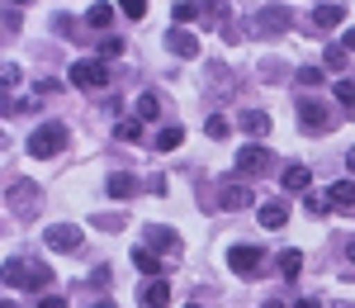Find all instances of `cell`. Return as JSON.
<instances>
[{"label": "cell", "instance_id": "obj_1", "mask_svg": "<svg viewBox=\"0 0 355 308\" xmlns=\"http://www.w3.org/2000/svg\"><path fill=\"white\" fill-rule=\"evenodd\" d=\"M62 147H67V123H57V119L38 123L28 133V157H57Z\"/></svg>", "mask_w": 355, "mask_h": 308}, {"label": "cell", "instance_id": "obj_2", "mask_svg": "<svg viewBox=\"0 0 355 308\" xmlns=\"http://www.w3.org/2000/svg\"><path fill=\"white\" fill-rule=\"evenodd\" d=\"M48 280H53V275H48V266H24V261H10V266H5V284H28V289H43Z\"/></svg>", "mask_w": 355, "mask_h": 308}, {"label": "cell", "instance_id": "obj_3", "mask_svg": "<svg viewBox=\"0 0 355 308\" xmlns=\"http://www.w3.org/2000/svg\"><path fill=\"white\" fill-rule=\"evenodd\" d=\"M289 24H294V15H289L284 5H266V10H256V19H251L256 33H284Z\"/></svg>", "mask_w": 355, "mask_h": 308}, {"label": "cell", "instance_id": "obj_4", "mask_svg": "<svg viewBox=\"0 0 355 308\" xmlns=\"http://www.w3.org/2000/svg\"><path fill=\"white\" fill-rule=\"evenodd\" d=\"M110 81V71H105V62H76L71 67V85H81V90H95V85Z\"/></svg>", "mask_w": 355, "mask_h": 308}, {"label": "cell", "instance_id": "obj_5", "mask_svg": "<svg viewBox=\"0 0 355 308\" xmlns=\"http://www.w3.org/2000/svg\"><path fill=\"white\" fill-rule=\"evenodd\" d=\"M266 166H270V152H266L261 142H251V147L237 152V171H242V176H261Z\"/></svg>", "mask_w": 355, "mask_h": 308}, {"label": "cell", "instance_id": "obj_6", "mask_svg": "<svg viewBox=\"0 0 355 308\" xmlns=\"http://www.w3.org/2000/svg\"><path fill=\"white\" fill-rule=\"evenodd\" d=\"M227 266H232L237 275H256V266H261V247H232V252H227Z\"/></svg>", "mask_w": 355, "mask_h": 308}, {"label": "cell", "instance_id": "obj_7", "mask_svg": "<svg viewBox=\"0 0 355 308\" xmlns=\"http://www.w3.org/2000/svg\"><path fill=\"white\" fill-rule=\"evenodd\" d=\"M48 247H53V252H76V247H81V228L57 223L53 232H48Z\"/></svg>", "mask_w": 355, "mask_h": 308}, {"label": "cell", "instance_id": "obj_8", "mask_svg": "<svg viewBox=\"0 0 355 308\" xmlns=\"http://www.w3.org/2000/svg\"><path fill=\"white\" fill-rule=\"evenodd\" d=\"M299 119H303V128H308V133H322V128H327V110H322L318 100H303Z\"/></svg>", "mask_w": 355, "mask_h": 308}, {"label": "cell", "instance_id": "obj_9", "mask_svg": "<svg viewBox=\"0 0 355 308\" xmlns=\"http://www.w3.org/2000/svg\"><path fill=\"white\" fill-rule=\"evenodd\" d=\"M251 190H246V185H223L218 190V209H246V204H251Z\"/></svg>", "mask_w": 355, "mask_h": 308}, {"label": "cell", "instance_id": "obj_10", "mask_svg": "<svg viewBox=\"0 0 355 308\" xmlns=\"http://www.w3.org/2000/svg\"><path fill=\"white\" fill-rule=\"evenodd\" d=\"M166 304H171V284L166 280H152L142 289V308H166Z\"/></svg>", "mask_w": 355, "mask_h": 308}, {"label": "cell", "instance_id": "obj_11", "mask_svg": "<svg viewBox=\"0 0 355 308\" xmlns=\"http://www.w3.org/2000/svg\"><path fill=\"white\" fill-rule=\"evenodd\" d=\"M279 180H284V190H289V195H299V190H308V185H313L308 166H284V176H279Z\"/></svg>", "mask_w": 355, "mask_h": 308}, {"label": "cell", "instance_id": "obj_12", "mask_svg": "<svg viewBox=\"0 0 355 308\" xmlns=\"http://www.w3.org/2000/svg\"><path fill=\"white\" fill-rule=\"evenodd\" d=\"M327 195H331V209H355V180H336Z\"/></svg>", "mask_w": 355, "mask_h": 308}, {"label": "cell", "instance_id": "obj_13", "mask_svg": "<svg viewBox=\"0 0 355 308\" xmlns=\"http://www.w3.org/2000/svg\"><path fill=\"white\" fill-rule=\"evenodd\" d=\"M242 133H251V138H266V133H270V119H266L261 110H246V114H242Z\"/></svg>", "mask_w": 355, "mask_h": 308}, {"label": "cell", "instance_id": "obj_14", "mask_svg": "<svg viewBox=\"0 0 355 308\" xmlns=\"http://www.w3.org/2000/svg\"><path fill=\"white\" fill-rule=\"evenodd\" d=\"M171 53H180L185 62H190V57H199V38H194V33H180V28H175V33H171Z\"/></svg>", "mask_w": 355, "mask_h": 308}, {"label": "cell", "instance_id": "obj_15", "mask_svg": "<svg viewBox=\"0 0 355 308\" xmlns=\"http://www.w3.org/2000/svg\"><path fill=\"white\" fill-rule=\"evenodd\" d=\"M313 19H318L322 28H336L341 19H346V10H341V5H331V0H327V5H318V10H313Z\"/></svg>", "mask_w": 355, "mask_h": 308}, {"label": "cell", "instance_id": "obj_16", "mask_svg": "<svg viewBox=\"0 0 355 308\" xmlns=\"http://www.w3.org/2000/svg\"><path fill=\"white\" fill-rule=\"evenodd\" d=\"M105 190H110L114 199H128V195L137 190V180H133V176H123V171H119V176H110V185H105Z\"/></svg>", "mask_w": 355, "mask_h": 308}, {"label": "cell", "instance_id": "obj_17", "mask_svg": "<svg viewBox=\"0 0 355 308\" xmlns=\"http://www.w3.org/2000/svg\"><path fill=\"white\" fill-rule=\"evenodd\" d=\"M133 266L142 271V275H162V261L147 252V247H137V252H133Z\"/></svg>", "mask_w": 355, "mask_h": 308}, {"label": "cell", "instance_id": "obj_18", "mask_svg": "<svg viewBox=\"0 0 355 308\" xmlns=\"http://www.w3.org/2000/svg\"><path fill=\"white\" fill-rule=\"evenodd\" d=\"M85 24H90V28H110V24H114V5H90Z\"/></svg>", "mask_w": 355, "mask_h": 308}, {"label": "cell", "instance_id": "obj_19", "mask_svg": "<svg viewBox=\"0 0 355 308\" xmlns=\"http://www.w3.org/2000/svg\"><path fill=\"white\" fill-rule=\"evenodd\" d=\"M147 242H152L157 252H171V247H175V232H171V228H147Z\"/></svg>", "mask_w": 355, "mask_h": 308}, {"label": "cell", "instance_id": "obj_20", "mask_svg": "<svg viewBox=\"0 0 355 308\" xmlns=\"http://www.w3.org/2000/svg\"><path fill=\"white\" fill-rule=\"evenodd\" d=\"M299 271H303V256L299 252H279V275H284V280H294Z\"/></svg>", "mask_w": 355, "mask_h": 308}, {"label": "cell", "instance_id": "obj_21", "mask_svg": "<svg viewBox=\"0 0 355 308\" xmlns=\"http://www.w3.org/2000/svg\"><path fill=\"white\" fill-rule=\"evenodd\" d=\"M261 228H284V209L279 204H261Z\"/></svg>", "mask_w": 355, "mask_h": 308}, {"label": "cell", "instance_id": "obj_22", "mask_svg": "<svg viewBox=\"0 0 355 308\" xmlns=\"http://www.w3.org/2000/svg\"><path fill=\"white\" fill-rule=\"evenodd\" d=\"M171 19H175V24H190V19H199V5H190V0H175Z\"/></svg>", "mask_w": 355, "mask_h": 308}, {"label": "cell", "instance_id": "obj_23", "mask_svg": "<svg viewBox=\"0 0 355 308\" xmlns=\"http://www.w3.org/2000/svg\"><path fill=\"white\" fill-rule=\"evenodd\" d=\"M180 142H185V133H180V128H162V133H157V147H162V152H175Z\"/></svg>", "mask_w": 355, "mask_h": 308}, {"label": "cell", "instance_id": "obj_24", "mask_svg": "<svg viewBox=\"0 0 355 308\" xmlns=\"http://www.w3.org/2000/svg\"><path fill=\"white\" fill-rule=\"evenodd\" d=\"M336 100H341V110H355V81H336Z\"/></svg>", "mask_w": 355, "mask_h": 308}, {"label": "cell", "instance_id": "obj_25", "mask_svg": "<svg viewBox=\"0 0 355 308\" xmlns=\"http://www.w3.org/2000/svg\"><path fill=\"white\" fill-rule=\"evenodd\" d=\"M137 119H142V123H147V119H157V95H137Z\"/></svg>", "mask_w": 355, "mask_h": 308}, {"label": "cell", "instance_id": "obj_26", "mask_svg": "<svg viewBox=\"0 0 355 308\" xmlns=\"http://www.w3.org/2000/svg\"><path fill=\"white\" fill-rule=\"evenodd\" d=\"M119 138L123 142H142V123H137V119H123V123H119Z\"/></svg>", "mask_w": 355, "mask_h": 308}, {"label": "cell", "instance_id": "obj_27", "mask_svg": "<svg viewBox=\"0 0 355 308\" xmlns=\"http://www.w3.org/2000/svg\"><path fill=\"white\" fill-rule=\"evenodd\" d=\"M227 128H232V123H227V119H218V114L204 123V133H209V138H227Z\"/></svg>", "mask_w": 355, "mask_h": 308}, {"label": "cell", "instance_id": "obj_28", "mask_svg": "<svg viewBox=\"0 0 355 308\" xmlns=\"http://www.w3.org/2000/svg\"><path fill=\"white\" fill-rule=\"evenodd\" d=\"M119 10H123L128 19H142V15H147V0H119Z\"/></svg>", "mask_w": 355, "mask_h": 308}, {"label": "cell", "instance_id": "obj_29", "mask_svg": "<svg viewBox=\"0 0 355 308\" xmlns=\"http://www.w3.org/2000/svg\"><path fill=\"white\" fill-rule=\"evenodd\" d=\"M123 53V38H100V57H119Z\"/></svg>", "mask_w": 355, "mask_h": 308}, {"label": "cell", "instance_id": "obj_30", "mask_svg": "<svg viewBox=\"0 0 355 308\" xmlns=\"http://www.w3.org/2000/svg\"><path fill=\"white\" fill-rule=\"evenodd\" d=\"M331 209V195H308V214H327Z\"/></svg>", "mask_w": 355, "mask_h": 308}, {"label": "cell", "instance_id": "obj_31", "mask_svg": "<svg viewBox=\"0 0 355 308\" xmlns=\"http://www.w3.org/2000/svg\"><path fill=\"white\" fill-rule=\"evenodd\" d=\"M204 5H209V19H214V24L227 19V0H204Z\"/></svg>", "mask_w": 355, "mask_h": 308}, {"label": "cell", "instance_id": "obj_32", "mask_svg": "<svg viewBox=\"0 0 355 308\" xmlns=\"http://www.w3.org/2000/svg\"><path fill=\"white\" fill-rule=\"evenodd\" d=\"M299 81H303V85H322V71H318V67H303Z\"/></svg>", "mask_w": 355, "mask_h": 308}, {"label": "cell", "instance_id": "obj_33", "mask_svg": "<svg viewBox=\"0 0 355 308\" xmlns=\"http://www.w3.org/2000/svg\"><path fill=\"white\" fill-rule=\"evenodd\" d=\"M327 67H346V48H331L327 43Z\"/></svg>", "mask_w": 355, "mask_h": 308}, {"label": "cell", "instance_id": "obj_34", "mask_svg": "<svg viewBox=\"0 0 355 308\" xmlns=\"http://www.w3.org/2000/svg\"><path fill=\"white\" fill-rule=\"evenodd\" d=\"M38 308H67V299H57V294H48V299H38Z\"/></svg>", "mask_w": 355, "mask_h": 308}, {"label": "cell", "instance_id": "obj_35", "mask_svg": "<svg viewBox=\"0 0 355 308\" xmlns=\"http://www.w3.org/2000/svg\"><path fill=\"white\" fill-rule=\"evenodd\" d=\"M341 48H346V53H355V28H346V38H341Z\"/></svg>", "mask_w": 355, "mask_h": 308}, {"label": "cell", "instance_id": "obj_36", "mask_svg": "<svg viewBox=\"0 0 355 308\" xmlns=\"http://www.w3.org/2000/svg\"><path fill=\"white\" fill-rule=\"evenodd\" d=\"M294 308H322V304H318V299H299Z\"/></svg>", "mask_w": 355, "mask_h": 308}, {"label": "cell", "instance_id": "obj_37", "mask_svg": "<svg viewBox=\"0 0 355 308\" xmlns=\"http://www.w3.org/2000/svg\"><path fill=\"white\" fill-rule=\"evenodd\" d=\"M346 171H351V176H355V152H346Z\"/></svg>", "mask_w": 355, "mask_h": 308}, {"label": "cell", "instance_id": "obj_38", "mask_svg": "<svg viewBox=\"0 0 355 308\" xmlns=\"http://www.w3.org/2000/svg\"><path fill=\"white\" fill-rule=\"evenodd\" d=\"M261 308H284V304H279V299H266V304H261Z\"/></svg>", "mask_w": 355, "mask_h": 308}, {"label": "cell", "instance_id": "obj_39", "mask_svg": "<svg viewBox=\"0 0 355 308\" xmlns=\"http://www.w3.org/2000/svg\"><path fill=\"white\" fill-rule=\"evenodd\" d=\"M10 5H33V0H10Z\"/></svg>", "mask_w": 355, "mask_h": 308}, {"label": "cell", "instance_id": "obj_40", "mask_svg": "<svg viewBox=\"0 0 355 308\" xmlns=\"http://www.w3.org/2000/svg\"><path fill=\"white\" fill-rule=\"evenodd\" d=\"M95 308H114V304H110V299H105V304H95Z\"/></svg>", "mask_w": 355, "mask_h": 308}, {"label": "cell", "instance_id": "obj_41", "mask_svg": "<svg viewBox=\"0 0 355 308\" xmlns=\"http://www.w3.org/2000/svg\"><path fill=\"white\" fill-rule=\"evenodd\" d=\"M351 261H355V242H351Z\"/></svg>", "mask_w": 355, "mask_h": 308}, {"label": "cell", "instance_id": "obj_42", "mask_svg": "<svg viewBox=\"0 0 355 308\" xmlns=\"http://www.w3.org/2000/svg\"><path fill=\"white\" fill-rule=\"evenodd\" d=\"M190 308H199V304H190Z\"/></svg>", "mask_w": 355, "mask_h": 308}]
</instances>
